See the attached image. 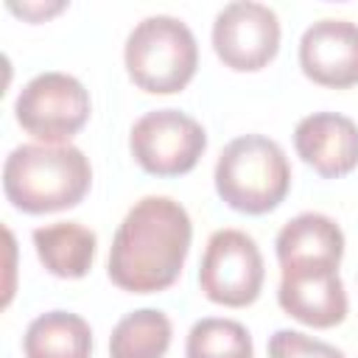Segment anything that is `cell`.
Here are the masks:
<instances>
[{"instance_id": "cell-10", "label": "cell", "mask_w": 358, "mask_h": 358, "mask_svg": "<svg viewBox=\"0 0 358 358\" xmlns=\"http://www.w3.org/2000/svg\"><path fill=\"white\" fill-rule=\"evenodd\" d=\"M299 67L322 87L347 90L358 84V22L319 20L299 39Z\"/></svg>"}, {"instance_id": "cell-1", "label": "cell", "mask_w": 358, "mask_h": 358, "mask_svg": "<svg viewBox=\"0 0 358 358\" xmlns=\"http://www.w3.org/2000/svg\"><path fill=\"white\" fill-rule=\"evenodd\" d=\"M280 308L308 327H336L347 319V291L338 277L341 227L322 213H302L277 232Z\"/></svg>"}, {"instance_id": "cell-14", "label": "cell", "mask_w": 358, "mask_h": 358, "mask_svg": "<svg viewBox=\"0 0 358 358\" xmlns=\"http://www.w3.org/2000/svg\"><path fill=\"white\" fill-rule=\"evenodd\" d=\"M171 319L157 308L126 313L109 336V358H165L171 347Z\"/></svg>"}, {"instance_id": "cell-13", "label": "cell", "mask_w": 358, "mask_h": 358, "mask_svg": "<svg viewBox=\"0 0 358 358\" xmlns=\"http://www.w3.org/2000/svg\"><path fill=\"white\" fill-rule=\"evenodd\" d=\"M25 358H92V330L70 310L36 316L22 336Z\"/></svg>"}, {"instance_id": "cell-2", "label": "cell", "mask_w": 358, "mask_h": 358, "mask_svg": "<svg viewBox=\"0 0 358 358\" xmlns=\"http://www.w3.org/2000/svg\"><path fill=\"white\" fill-rule=\"evenodd\" d=\"M193 224L171 196H145L120 221L109 249V280L129 294H157L176 282Z\"/></svg>"}, {"instance_id": "cell-15", "label": "cell", "mask_w": 358, "mask_h": 358, "mask_svg": "<svg viewBox=\"0 0 358 358\" xmlns=\"http://www.w3.org/2000/svg\"><path fill=\"white\" fill-rule=\"evenodd\" d=\"M185 355L187 358H252L255 347H252L249 330L241 322L207 316L190 327Z\"/></svg>"}, {"instance_id": "cell-8", "label": "cell", "mask_w": 358, "mask_h": 358, "mask_svg": "<svg viewBox=\"0 0 358 358\" xmlns=\"http://www.w3.org/2000/svg\"><path fill=\"white\" fill-rule=\"evenodd\" d=\"M134 162L151 176H182L196 168L207 148L201 123L179 109L145 112L129 134Z\"/></svg>"}, {"instance_id": "cell-7", "label": "cell", "mask_w": 358, "mask_h": 358, "mask_svg": "<svg viewBox=\"0 0 358 358\" xmlns=\"http://www.w3.org/2000/svg\"><path fill=\"white\" fill-rule=\"evenodd\" d=\"M263 280L266 266L252 235L241 229H218L210 235L199 266V285L210 302L246 308L260 296Z\"/></svg>"}, {"instance_id": "cell-9", "label": "cell", "mask_w": 358, "mask_h": 358, "mask_svg": "<svg viewBox=\"0 0 358 358\" xmlns=\"http://www.w3.org/2000/svg\"><path fill=\"white\" fill-rule=\"evenodd\" d=\"M213 48L229 70H263L280 50V20L263 3L235 0L215 14Z\"/></svg>"}, {"instance_id": "cell-6", "label": "cell", "mask_w": 358, "mask_h": 358, "mask_svg": "<svg viewBox=\"0 0 358 358\" xmlns=\"http://www.w3.org/2000/svg\"><path fill=\"white\" fill-rule=\"evenodd\" d=\"M14 115L17 123L45 145H67L90 120V92L76 76L48 70L20 90Z\"/></svg>"}, {"instance_id": "cell-11", "label": "cell", "mask_w": 358, "mask_h": 358, "mask_svg": "<svg viewBox=\"0 0 358 358\" xmlns=\"http://www.w3.org/2000/svg\"><path fill=\"white\" fill-rule=\"evenodd\" d=\"M294 148L319 176H347L358 168V126L338 112H313L296 123Z\"/></svg>"}, {"instance_id": "cell-4", "label": "cell", "mask_w": 358, "mask_h": 358, "mask_svg": "<svg viewBox=\"0 0 358 358\" xmlns=\"http://www.w3.org/2000/svg\"><path fill=\"white\" fill-rule=\"evenodd\" d=\"M291 187V165L280 143L263 134H243L224 145L215 162L221 201L246 215H263L282 204Z\"/></svg>"}, {"instance_id": "cell-16", "label": "cell", "mask_w": 358, "mask_h": 358, "mask_svg": "<svg viewBox=\"0 0 358 358\" xmlns=\"http://www.w3.org/2000/svg\"><path fill=\"white\" fill-rule=\"evenodd\" d=\"M268 358H347L338 347L299 330H277L268 338Z\"/></svg>"}, {"instance_id": "cell-5", "label": "cell", "mask_w": 358, "mask_h": 358, "mask_svg": "<svg viewBox=\"0 0 358 358\" xmlns=\"http://www.w3.org/2000/svg\"><path fill=\"white\" fill-rule=\"evenodd\" d=\"M126 73L137 90L171 95L190 84L199 67V45L193 31L168 14L140 20L123 48Z\"/></svg>"}, {"instance_id": "cell-12", "label": "cell", "mask_w": 358, "mask_h": 358, "mask_svg": "<svg viewBox=\"0 0 358 358\" xmlns=\"http://www.w3.org/2000/svg\"><path fill=\"white\" fill-rule=\"evenodd\" d=\"M34 246L42 266L62 280H78L92 268L98 238L78 221H56L34 229Z\"/></svg>"}, {"instance_id": "cell-3", "label": "cell", "mask_w": 358, "mask_h": 358, "mask_svg": "<svg viewBox=\"0 0 358 358\" xmlns=\"http://www.w3.org/2000/svg\"><path fill=\"white\" fill-rule=\"evenodd\" d=\"M92 182L90 159L76 145H17L3 165L6 199L31 215L70 210L84 201Z\"/></svg>"}]
</instances>
